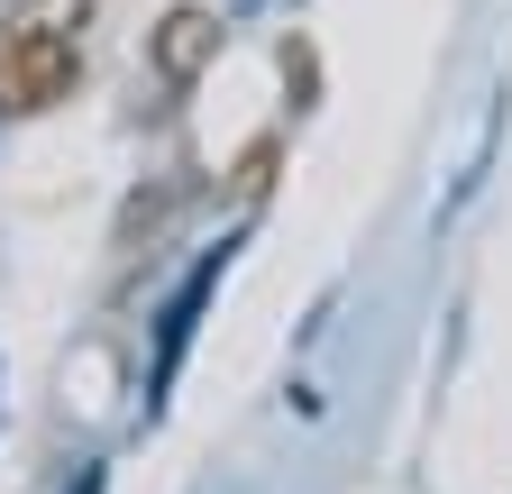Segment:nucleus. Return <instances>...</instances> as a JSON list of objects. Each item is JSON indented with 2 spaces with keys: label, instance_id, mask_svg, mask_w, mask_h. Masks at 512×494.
Returning a JSON list of instances; mask_svg holds the SVG:
<instances>
[{
  "label": "nucleus",
  "instance_id": "nucleus-3",
  "mask_svg": "<svg viewBox=\"0 0 512 494\" xmlns=\"http://www.w3.org/2000/svg\"><path fill=\"white\" fill-rule=\"evenodd\" d=\"M266 183H275V138H256V147H247V156L229 165V193H238V202H256Z\"/></svg>",
  "mask_w": 512,
  "mask_h": 494
},
{
  "label": "nucleus",
  "instance_id": "nucleus-1",
  "mask_svg": "<svg viewBox=\"0 0 512 494\" xmlns=\"http://www.w3.org/2000/svg\"><path fill=\"white\" fill-rule=\"evenodd\" d=\"M83 10L92 0H19L0 28V119H37L83 83Z\"/></svg>",
  "mask_w": 512,
  "mask_h": 494
},
{
  "label": "nucleus",
  "instance_id": "nucleus-2",
  "mask_svg": "<svg viewBox=\"0 0 512 494\" xmlns=\"http://www.w3.org/2000/svg\"><path fill=\"white\" fill-rule=\"evenodd\" d=\"M211 55H220V19L211 10H165L147 28V74H156V92H192Z\"/></svg>",
  "mask_w": 512,
  "mask_h": 494
}]
</instances>
